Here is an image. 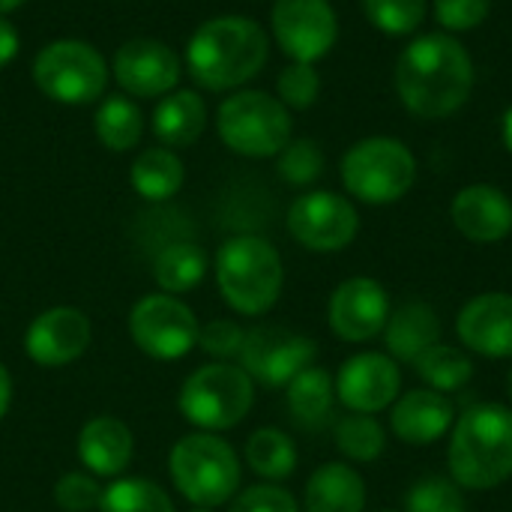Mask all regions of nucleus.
<instances>
[{
	"label": "nucleus",
	"mask_w": 512,
	"mask_h": 512,
	"mask_svg": "<svg viewBox=\"0 0 512 512\" xmlns=\"http://www.w3.org/2000/svg\"><path fill=\"white\" fill-rule=\"evenodd\" d=\"M132 342L153 360H180L198 345V318L174 294H147L129 315Z\"/></svg>",
	"instance_id": "9d476101"
},
{
	"label": "nucleus",
	"mask_w": 512,
	"mask_h": 512,
	"mask_svg": "<svg viewBox=\"0 0 512 512\" xmlns=\"http://www.w3.org/2000/svg\"><path fill=\"white\" fill-rule=\"evenodd\" d=\"M135 441L117 417H93L78 435V459L93 477H117L129 468Z\"/></svg>",
	"instance_id": "412c9836"
},
{
	"label": "nucleus",
	"mask_w": 512,
	"mask_h": 512,
	"mask_svg": "<svg viewBox=\"0 0 512 512\" xmlns=\"http://www.w3.org/2000/svg\"><path fill=\"white\" fill-rule=\"evenodd\" d=\"M318 345L288 327L261 324L246 330L240 369L264 387H288L303 369L315 366Z\"/></svg>",
	"instance_id": "9b49d317"
},
{
	"label": "nucleus",
	"mask_w": 512,
	"mask_h": 512,
	"mask_svg": "<svg viewBox=\"0 0 512 512\" xmlns=\"http://www.w3.org/2000/svg\"><path fill=\"white\" fill-rule=\"evenodd\" d=\"M339 177L348 195L363 204H396L417 183V156L399 138L372 135L348 147L339 162Z\"/></svg>",
	"instance_id": "39448f33"
},
{
	"label": "nucleus",
	"mask_w": 512,
	"mask_h": 512,
	"mask_svg": "<svg viewBox=\"0 0 512 512\" xmlns=\"http://www.w3.org/2000/svg\"><path fill=\"white\" fill-rule=\"evenodd\" d=\"M450 477L468 492H492L512 477V408L480 402L462 411L450 432Z\"/></svg>",
	"instance_id": "7ed1b4c3"
},
{
	"label": "nucleus",
	"mask_w": 512,
	"mask_h": 512,
	"mask_svg": "<svg viewBox=\"0 0 512 512\" xmlns=\"http://www.w3.org/2000/svg\"><path fill=\"white\" fill-rule=\"evenodd\" d=\"M336 402V378L321 366L303 369L288 384V411L303 429H321L324 423H330Z\"/></svg>",
	"instance_id": "a878e982"
},
{
	"label": "nucleus",
	"mask_w": 512,
	"mask_h": 512,
	"mask_svg": "<svg viewBox=\"0 0 512 512\" xmlns=\"http://www.w3.org/2000/svg\"><path fill=\"white\" fill-rule=\"evenodd\" d=\"M270 30L294 63H318L339 39V15L330 0H276Z\"/></svg>",
	"instance_id": "ddd939ff"
},
{
	"label": "nucleus",
	"mask_w": 512,
	"mask_h": 512,
	"mask_svg": "<svg viewBox=\"0 0 512 512\" xmlns=\"http://www.w3.org/2000/svg\"><path fill=\"white\" fill-rule=\"evenodd\" d=\"M255 405V381L234 363H210L192 372L180 390V414L204 429L225 432L246 420Z\"/></svg>",
	"instance_id": "1a4fd4ad"
},
{
	"label": "nucleus",
	"mask_w": 512,
	"mask_h": 512,
	"mask_svg": "<svg viewBox=\"0 0 512 512\" xmlns=\"http://www.w3.org/2000/svg\"><path fill=\"white\" fill-rule=\"evenodd\" d=\"M456 423V408L450 396L429 387L402 393L390 408V429L408 447H432Z\"/></svg>",
	"instance_id": "aec40b11"
},
{
	"label": "nucleus",
	"mask_w": 512,
	"mask_h": 512,
	"mask_svg": "<svg viewBox=\"0 0 512 512\" xmlns=\"http://www.w3.org/2000/svg\"><path fill=\"white\" fill-rule=\"evenodd\" d=\"M246 465L258 477H264L270 483H279V480L294 474V468H297V447H294V441L282 429H258L246 441Z\"/></svg>",
	"instance_id": "c756f323"
},
{
	"label": "nucleus",
	"mask_w": 512,
	"mask_h": 512,
	"mask_svg": "<svg viewBox=\"0 0 512 512\" xmlns=\"http://www.w3.org/2000/svg\"><path fill=\"white\" fill-rule=\"evenodd\" d=\"M414 372L423 378V384L429 390L450 396V393H459L462 387H468V381L474 378V363H471L468 351L438 342L414 360Z\"/></svg>",
	"instance_id": "c85d7f7f"
},
{
	"label": "nucleus",
	"mask_w": 512,
	"mask_h": 512,
	"mask_svg": "<svg viewBox=\"0 0 512 512\" xmlns=\"http://www.w3.org/2000/svg\"><path fill=\"white\" fill-rule=\"evenodd\" d=\"M9 402H12V378H9L6 366L0 363V420H3L6 411H9Z\"/></svg>",
	"instance_id": "79ce46f5"
},
{
	"label": "nucleus",
	"mask_w": 512,
	"mask_h": 512,
	"mask_svg": "<svg viewBox=\"0 0 512 512\" xmlns=\"http://www.w3.org/2000/svg\"><path fill=\"white\" fill-rule=\"evenodd\" d=\"M270 57L264 27L249 15H216L195 27L186 42V72L204 90H240Z\"/></svg>",
	"instance_id": "f03ea898"
},
{
	"label": "nucleus",
	"mask_w": 512,
	"mask_h": 512,
	"mask_svg": "<svg viewBox=\"0 0 512 512\" xmlns=\"http://www.w3.org/2000/svg\"><path fill=\"white\" fill-rule=\"evenodd\" d=\"M372 27L387 36H411L426 21V0H360Z\"/></svg>",
	"instance_id": "473e14b6"
},
{
	"label": "nucleus",
	"mask_w": 512,
	"mask_h": 512,
	"mask_svg": "<svg viewBox=\"0 0 512 512\" xmlns=\"http://www.w3.org/2000/svg\"><path fill=\"white\" fill-rule=\"evenodd\" d=\"M243 339H246V330L237 321H228V318H216L207 327H198L201 351L216 357V360H222V363L231 360V357H240Z\"/></svg>",
	"instance_id": "ea45409f"
},
{
	"label": "nucleus",
	"mask_w": 512,
	"mask_h": 512,
	"mask_svg": "<svg viewBox=\"0 0 512 512\" xmlns=\"http://www.w3.org/2000/svg\"><path fill=\"white\" fill-rule=\"evenodd\" d=\"M231 512H300V504L288 489L276 483H258L231 498Z\"/></svg>",
	"instance_id": "58836bf2"
},
{
	"label": "nucleus",
	"mask_w": 512,
	"mask_h": 512,
	"mask_svg": "<svg viewBox=\"0 0 512 512\" xmlns=\"http://www.w3.org/2000/svg\"><path fill=\"white\" fill-rule=\"evenodd\" d=\"M153 276H156V285L162 288V294H186V291L198 288L201 279L207 276V252L189 240L168 243L156 255Z\"/></svg>",
	"instance_id": "cd10ccee"
},
{
	"label": "nucleus",
	"mask_w": 512,
	"mask_h": 512,
	"mask_svg": "<svg viewBox=\"0 0 512 512\" xmlns=\"http://www.w3.org/2000/svg\"><path fill=\"white\" fill-rule=\"evenodd\" d=\"M507 396H510V402H512V366H510V372H507Z\"/></svg>",
	"instance_id": "a18cd8bd"
},
{
	"label": "nucleus",
	"mask_w": 512,
	"mask_h": 512,
	"mask_svg": "<svg viewBox=\"0 0 512 512\" xmlns=\"http://www.w3.org/2000/svg\"><path fill=\"white\" fill-rule=\"evenodd\" d=\"M393 81L414 117L444 120L471 99L474 57L453 33H423L402 48Z\"/></svg>",
	"instance_id": "f257e3e1"
},
{
	"label": "nucleus",
	"mask_w": 512,
	"mask_h": 512,
	"mask_svg": "<svg viewBox=\"0 0 512 512\" xmlns=\"http://www.w3.org/2000/svg\"><path fill=\"white\" fill-rule=\"evenodd\" d=\"M102 492L93 474H63L54 486V501L63 512H93L99 510Z\"/></svg>",
	"instance_id": "4c0bfd02"
},
{
	"label": "nucleus",
	"mask_w": 512,
	"mask_h": 512,
	"mask_svg": "<svg viewBox=\"0 0 512 512\" xmlns=\"http://www.w3.org/2000/svg\"><path fill=\"white\" fill-rule=\"evenodd\" d=\"M405 512H468L465 489L453 477H423L408 489Z\"/></svg>",
	"instance_id": "72a5a7b5"
},
{
	"label": "nucleus",
	"mask_w": 512,
	"mask_h": 512,
	"mask_svg": "<svg viewBox=\"0 0 512 512\" xmlns=\"http://www.w3.org/2000/svg\"><path fill=\"white\" fill-rule=\"evenodd\" d=\"M450 219L456 231L471 243H501L512 234L510 195L492 183H471L456 192L450 204Z\"/></svg>",
	"instance_id": "6ab92c4d"
},
{
	"label": "nucleus",
	"mask_w": 512,
	"mask_h": 512,
	"mask_svg": "<svg viewBox=\"0 0 512 512\" xmlns=\"http://www.w3.org/2000/svg\"><path fill=\"white\" fill-rule=\"evenodd\" d=\"M321 93V75L315 63H288L276 78V99L291 111H306L318 102Z\"/></svg>",
	"instance_id": "c9c22d12"
},
{
	"label": "nucleus",
	"mask_w": 512,
	"mask_h": 512,
	"mask_svg": "<svg viewBox=\"0 0 512 512\" xmlns=\"http://www.w3.org/2000/svg\"><path fill=\"white\" fill-rule=\"evenodd\" d=\"M99 512H177L168 492L153 483V480H141V477H126L111 483L102 492Z\"/></svg>",
	"instance_id": "2f4dec72"
},
{
	"label": "nucleus",
	"mask_w": 512,
	"mask_h": 512,
	"mask_svg": "<svg viewBox=\"0 0 512 512\" xmlns=\"http://www.w3.org/2000/svg\"><path fill=\"white\" fill-rule=\"evenodd\" d=\"M216 285L234 312L246 318L267 315L282 297V255L258 234L231 237L216 252Z\"/></svg>",
	"instance_id": "20e7f679"
},
{
	"label": "nucleus",
	"mask_w": 512,
	"mask_h": 512,
	"mask_svg": "<svg viewBox=\"0 0 512 512\" xmlns=\"http://www.w3.org/2000/svg\"><path fill=\"white\" fill-rule=\"evenodd\" d=\"M303 512H366V480L345 462L321 465L306 483Z\"/></svg>",
	"instance_id": "5701e85b"
},
{
	"label": "nucleus",
	"mask_w": 512,
	"mask_h": 512,
	"mask_svg": "<svg viewBox=\"0 0 512 512\" xmlns=\"http://www.w3.org/2000/svg\"><path fill=\"white\" fill-rule=\"evenodd\" d=\"M438 342H441V318L429 303L408 300L390 312L384 327V345L396 363L414 366V360Z\"/></svg>",
	"instance_id": "4be33fe9"
},
{
	"label": "nucleus",
	"mask_w": 512,
	"mask_h": 512,
	"mask_svg": "<svg viewBox=\"0 0 512 512\" xmlns=\"http://www.w3.org/2000/svg\"><path fill=\"white\" fill-rule=\"evenodd\" d=\"M171 480L177 492L195 507H222L240 492V459L228 441L213 432L186 435L174 444Z\"/></svg>",
	"instance_id": "423d86ee"
},
{
	"label": "nucleus",
	"mask_w": 512,
	"mask_h": 512,
	"mask_svg": "<svg viewBox=\"0 0 512 512\" xmlns=\"http://www.w3.org/2000/svg\"><path fill=\"white\" fill-rule=\"evenodd\" d=\"M336 447L348 462L372 465L387 450V432L372 414H345L336 429Z\"/></svg>",
	"instance_id": "7c9ffc66"
},
{
	"label": "nucleus",
	"mask_w": 512,
	"mask_h": 512,
	"mask_svg": "<svg viewBox=\"0 0 512 512\" xmlns=\"http://www.w3.org/2000/svg\"><path fill=\"white\" fill-rule=\"evenodd\" d=\"M93 129H96V138L108 150L126 153V150H135L144 135V114L132 96H123V93L105 96L96 108Z\"/></svg>",
	"instance_id": "bb28decb"
},
{
	"label": "nucleus",
	"mask_w": 512,
	"mask_h": 512,
	"mask_svg": "<svg viewBox=\"0 0 512 512\" xmlns=\"http://www.w3.org/2000/svg\"><path fill=\"white\" fill-rule=\"evenodd\" d=\"M357 231L360 213L339 192L312 189L288 210V234L309 252H342L354 243Z\"/></svg>",
	"instance_id": "f8f14e48"
},
{
	"label": "nucleus",
	"mask_w": 512,
	"mask_h": 512,
	"mask_svg": "<svg viewBox=\"0 0 512 512\" xmlns=\"http://www.w3.org/2000/svg\"><path fill=\"white\" fill-rule=\"evenodd\" d=\"M27 0H0V15H9V12H15L18 6H24Z\"/></svg>",
	"instance_id": "c03bdc74"
},
{
	"label": "nucleus",
	"mask_w": 512,
	"mask_h": 512,
	"mask_svg": "<svg viewBox=\"0 0 512 512\" xmlns=\"http://www.w3.org/2000/svg\"><path fill=\"white\" fill-rule=\"evenodd\" d=\"M390 312H393L390 294L378 279L351 276L330 294L327 321L342 342L363 345L384 333Z\"/></svg>",
	"instance_id": "dca6fc26"
},
{
	"label": "nucleus",
	"mask_w": 512,
	"mask_h": 512,
	"mask_svg": "<svg viewBox=\"0 0 512 512\" xmlns=\"http://www.w3.org/2000/svg\"><path fill=\"white\" fill-rule=\"evenodd\" d=\"M501 135H504V144H507V150L512 153V105L507 108V114H504V123H501Z\"/></svg>",
	"instance_id": "37998d69"
},
{
	"label": "nucleus",
	"mask_w": 512,
	"mask_h": 512,
	"mask_svg": "<svg viewBox=\"0 0 512 512\" xmlns=\"http://www.w3.org/2000/svg\"><path fill=\"white\" fill-rule=\"evenodd\" d=\"M381 512H396V510H381Z\"/></svg>",
	"instance_id": "de8ad7c7"
},
{
	"label": "nucleus",
	"mask_w": 512,
	"mask_h": 512,
	"mask_svg": "<svg viewBox=\"0 0 512 512\" xmlns=\"http://www.w3.org/2000/svg\"><path fill=\"white\" fill-rule=\"evenodd\" d=\"M18 48H21L18 27H15L6 15H0V69H3V66H9V63L15 60Z\"/></svg>",
	"instance_id": "a19ab883"
},
{
	"label": "nucleus",
	"mask_w": 512,
	"mask_h": 512,
	"mask_svg": "<svg viewBox=\"0 0 512 512\" xmlns=\"http://www.w3.org/2000/svg\"><path fill=\"white\" fill-rule=\"evenodd\" d=\"M186 168L171 147H147L129 168V183L144 201H168L183 189Z\"/></svg>",
	"instance_id": "393cba45"
},
{
	"label": "nucleus",
	"mask_w": 512,
	"mask_h": 512,
	"mask_svg": "<svg viewBox=\"0 0 512 512\" xmlns=\"http://www.w3.org/2000/svg\"><path fill=\"white\" fill-rule=\"evenodd\" d=\"M111 75L126 96L162 99L171 90H177L183 75V60L168 42L135 36L114 51Z\"/></svg>",
	"instance_id": "4468645a"
},
{
	"label": "nucleus",
	"mask_w": 512,
	"mask_h": 512,
	"mask_svg": "<svg viewBox=\"0 0 512 512\" xmlns=\"http://www.w3.org/2000/svg\"><path fill=\"white\" fill-rule=\"evenodd\" d=\"M432 12L444 33H468L489 18L492 0H432Z\"/></svg>",
	"instance_id": "e433bc0d"
},
{
	"label": "nucleus",
	"mask_w": 512,
	"mask_h": 512,
	"mask_svg": "<svg viewBox=\"0 0 512 512\" xmlns=\"http://www.w3.org/2000/svg\"><path fill=\"white\" fill-rule=\"evenodd\" d=\"M219 141L246 159L279 156L294 135L291 111L264 90H237L222 99L216 111Z\"/></svg>",
	"instance_id": "0eeeda50"
},
{
	"label": "nucleus",
	"mask_w": 512,
	"mask_h": 512,
	"mask_svg": "<svg viewBox=\"0 0 512 512\" xmlns=\"http://www.w3.org/2000/svg\"><path fill=\"white\" fill-rule=\"evenodd\" d=\"M276 171L291 186H312L324 174V150L312 138H291L276 156Z\"/></svg>",
	"instance_id": "f704fd0d"
},
{
	"label": "nucleus",
	"mask_w": 512,
	"mask_h": 512,
	"mask_svg": "<svg viewBox=\"0 0 512 512\" xmlns=\"http://www.w3.org/2000/svg\"><path fill=\"white\" fill-rule=\"evenodd\" d=\"M33 84L60 105H90L102 99L111 66L102 51L84 39H54L33 57Z\"/></svg>",
	"instance_id": "6e6552de"
},
{
	"label": "nucleus",
	"mask_w": 512,
	"mask_h": 512,
	"mask_svg": "<svg viewBox=\"0 0 512 512\" xmlns=\"http://www.w3.org/2000/svg\"><path fill=\"white\" fill-rule=\"evenodd\" d=\"M456 336L465 351L492 360L512 357V294L486 291L471 297L456 315Z\"/></svg>",
	"instance_id": "a211bd4d"
},
{
	"label": "nucleus",
	"mask_w": 512,
	"mask_h": 512,
	"mask_svg": "<svg viewBox=\"0 0 512 512\" xmlns=\"http://www.w3.org/2000/svg\"><path fill=\"white\" fill-rule=\"evenodd\" d=\"M402 372L390 354L363 351L342 363L336 375V399L351 414H381L390 411L402 396Z\"/></svg>",
	"instance_id": "2eb2a0df"
},
{
	"label": "nucleus",
	"mask_w": 512,
	"mask_h": 512,
	"mask_svg": "<svg viewBox=\"0 0 512 512\" xmlns=\"http://www.w3.org/2000/svg\"><path fill=\"white\" fill-rule=\"evenodd\" d=\"M195 512H210V510H207V507H198V510H195Z\"/></svg>",
	"instance_id": "49530a36"
},
{
	"label": "nucleus",
	"mask_w": 512,
	"mask_h": 512,
	"mask_svg": "<svg viewBox=\"0 0 512 512\" xmlns=\"http://www.w3.org/2000/svg\"><path fill=\"white\" fill-rule=\"evenodd\" d=\"M93 339L90 318L72 306H54L36 315L24 333V351L36 366L60 369L78 360Z\"/></svg>",
	"instance_id": "f3484780"
},
{
	"label": "nucleus",
	"mask_w": 512,
	"mask_h": 512,
	"mask_svg": "<svg viewBox=\"0 0 512 512\" xmlns=\"http://www.w3.org/2000/svg\"><path fill=\"white\" fill-rule=\"evenodd\" d=\"M150 123L162 147H192L207 129V102L195 90H171L159 99Z\"/></svg>",
	"instance_id": "b1692460"
}]
</instances>
